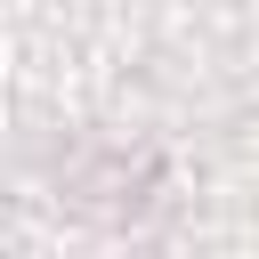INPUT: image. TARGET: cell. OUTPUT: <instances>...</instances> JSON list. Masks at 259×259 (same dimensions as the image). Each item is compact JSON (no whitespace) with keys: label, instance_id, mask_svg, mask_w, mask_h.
<instances>
[{"label":"cell","instance_id":"6da1fadb","mask_svg":"<svg viewBox=\"0 0 259 259\" xmlns=\"http://www.w3.org/2000/svg\"><path fill=\"white\" fill-rule=\"evenodd\" d=\"M65 186H73V202H113V210H138V202H146L138 186H154V162H146V154H138V162H130V154H105V162L73 170Z\"/></svg>","mask_w":259,"mask_h":259}]
</instances>
